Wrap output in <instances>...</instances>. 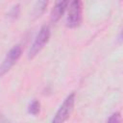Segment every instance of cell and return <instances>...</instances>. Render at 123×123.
<instances>
[{
	"label": "cell",
	"instance_id": "obj_5",
	"mask_svg": "<svg viewBox=\"0 0 123 123\" xmlns=\"http://www.w3.org/2000/svg\"><path fill=\"white\" fill-rule=\"evenodd\" d=\"M71 0H58L51 12L50 19L53 23H56L63 15L64 12L67 10Z\"/></svg>",
	"mask_w": 123,
	"mask_h": 123
},
{
	"label": "cell",
	"instance_id": "obj_8",
	"mask_svg": "<svg viewBox=\"0 0 123 123\" xmlns=\"http://www.w3.org/2000/svg\"><path fill=\"white\" fill-rule=\"evenodd\" d=\"M19 13H20V6L19 5H15V6H13L9 11V12H8L7 15H8V17L11 20H14V19H16L18 17Z\"/></svg>",
	"mask_w": 123,
	"mask_h": 123
},
{
	"label": "cell",
	"instance_id": "obj_3",
	"mask_svg": "<svg viewBox=\"0 0 123 123\" xmlns=\"http://www.w3.org/2000/svg\"><path fill=\"white\" fill-rule=\"evenodd\" d=\"M74 103H75V93H71L63 100V102L58 109L54 118L52 119V122L53 123L65 122L69 118V116L73 111Z\"/></svg>",
	"mask_w": 123,
	"mask_h": 123
},
{
	"label": "cell",
	"instance_id": "obj_6",
	"mask_svg": "<svg viewBox=\"0 0 123 123\" xmlns=\"http://www.w3.org/2000/svg\"><path fill=\"white\" fill-rule=\"evenodd\" d=\"M47 5H48V0H38L34 7L33 15L35 17H39L45 12Z\"/></svg>",
	"mask_w": 123,
	"mask_h": 123
},
{
	"label": "cell",
	"instance_id": "obj_7",
	"mask_svg": "<svg viewBox=\"0 0 123 123\" xmlns=\"http://www.w3.org/2000/svg\"><path fill=\"white\" fill-rule=\"evenodd\" d=\"M28 111L30 114L32 115H37L40 111V103L37 101V100H34L30 105H29V108H28Z\"/></svg>",
	"mask_w": 123,
	"mask_h": 123
},
{
	"label": "cell",
	"instance_id": "obj_4",
	"mask_svg": "<svg viewBox=\"0 0 123 123\" xmlns=\"http://www.w3.org/2000/svg\"><path fill=\"white\" fill-rule=\"evenodd\" d=\"M22 54V48L19 44L12 46L7 53L4 61L0 64V76L6 74L19 60Z\"/></svg>",
	"mask_w": 123,
	"mask_h": 123
},
{
	"label": "cell",
	"instance_id": "obj_9",
	"mask_svg": "<svg viewBox=\"0 0 123 123\" xmlns=\"http://www.w3.org/2000/svg\"><path fill=\"white\" fill-rule=\"evenodd\" d=\"M121 115L120 112H114L112 113L109 118H108V122H111V123H117V122H121Z\"/></svg>",
	"mask_w": 123,
	"mask_h": 123
},
{
	"label": "cell",
	"instance_id": "obj_2",
	"mask_svg": "<svg viewBox=\"0 0 123 123\" xmlns=\"http://www.w3.org/2000/svg\"><path fill=\"white\" fill-rule=\"evenodd\" d=\"M83 18V8L81 0H71L66 16V26L68 28H77Z\"/></svg>",
	"mask_w": 123,
	"mask_h": 123
},
{
	"label": "cell",
	"instance_id": "obj_1",
	"mask_svg": "<svg viewBox=\"0 0 123 123\" xmlns=\"http://www.w3.org/2000/svg\"><path fill=\"white\" fill-rule=\"evenodd\" d=\"M50 38V29L48 26L44 25L42 26L38 33L37 34L30 49L28 52V58L29 59H34L47 44L48 40Z\"/></svg>",
	"mask_w": 123,
	"mask_h": 123
}]
</instances>
